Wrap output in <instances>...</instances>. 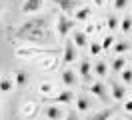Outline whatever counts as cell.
Instances as JSON below:
<instances>
[{"instance_id": "5bb4252c", "label": "cell", "mask_w": 132, "mask_h": 120, "mask_svg": "<svg viewBox=\"0 0 132 120\" xmlns=\"http://www.w3.org/2000/svg\"><path fill=\"white\" fill-rule=\"evenodd\" d=\"M44 114H46V118H50V120H58L60 116H62L60 108H56V106H48V108L44 110Z\"/></svg>"}, {"instance_id": "4316f807", "label": "cell", "mask_w": 132, "mask_h": 120, "mask_svg": "<svg viewBox=\"0 0 132 120\" xmlns=\"http://www.w3.org/2000/svg\"><path fill=\"white\" fill-rule=\"evenodd\" d=\"M124 110H126V112H132V100H130V102H126V104H124Z\"/></svg>"}, {"instance_id": "7c38bea8", "label": "cell", "mask_w": 132, "mask_h": 120, "mask_svg": "<svg viewBox=\"0 0 132 120\" xmlns=\"http://www.w3.org/2000/svg\"><path fill=\"white\" fill-rule=\"evenodd\" d=\"M92 14V8L90 6H82L76 10V20L78 22H84V20H88V16Z\"/></svg>"}, {"instance_id": "ac0fdd59", "label": "cell", "mask_w": 132, "mask_h": 120, "mask_svg": "<svg viewBox=\"0 0 132 120\" xmlns=\"http://www.w3.org/2000/svg\"><path fill=\"white\" fill-rule=\"evenodd\" d=\"M126 66V60L124 58H114V62H112V70H116V72H122V68Z\"/></svg>"}, {"instance_id": "1f68e13d", "label": "cell", "mask_w": 132, "mask_h": 120, "mask_svg": "<svg viewBox=\"0 0 132 120\" xmlns=\"http://www.w3.org/2000/svg\"><path fill=\"white\" fill-rule=\"evenodd\" d=\"M130 60H132V54H130Z\"/></svg>"}, {"instance_id": "d6a6232c", "label": "cell", "mask_w": 132, "mask_h": 120, "mask_svg": "<svg viewBox=\"0 0 132 120\" xmlns=\"http://www.w3.org/2000/svg\"><path fill=\"white\" fill-rule=\"evenodd\" d=\"M114 120H118V118H114Z\"/></svg>"}, {"instance_id": "d4e9b609", "label": "cell", "mask_w": 132, "mask_h": 120, "mask_svg": "<svg viewBox=\"0 0 132 120\" xmlns=\"http://www.w3.org/2000/svg\"><path fill=\"white\" fill-rule=\"evenodd\" d=\"M112 44H114V36H106L102 40V48H110Z\"/></svg>"}, {"instance_id": "3957f363", "label": "cell", "mask_w": 132, "mask_h": 120, "mask_svg": "<svg viewBox=\"0 0 132 120\" xmlns=\"http://www.w3.org/2000/svg\"><path fill=\"white\" fill-rule=\"evenodd\" d=\"M88 88H90V92H92L94 96H98L100 100H104V102L108 100V94H106V86H104L102 82H92V86H88Z\"/></svg>"}, {"instance_id": "8fae6325", "label": "cell", "mask_w": 132, "mask_h": 120, "mask_svg": "<svg viewBox=\"0 0 132 120\" xmlns=\"http://www.w3.org/2000/svg\"><path fill=\"white\" fill-rule=\"evenodd\" d=\"M76 48H84L88 44V40H86V32H74V38H72Z\"/></svg>"}, {"instance_id": "7a4b0ae2", "label": "cell", "mask_w": 132, "mask_h": 120, "mask_svg": "<svg viewBox=\"0 0 132 120\" xmlns=\"http://www.w3.org/2000/svg\"><path fill=\"white\" fill-rule=\"evenodd\" d=\"M74 28V22L70 20V18H66V16H58V24H56V30L60 36H66L68 32Z\"/></svg>"}, {"instance_id": "9c48e42d", "label": "cell", "mask_w": 132, "mask_h": 120, "mask_svg": "<svg viewBox=\"0 0 132 120\" xmlns=\"http://www.w3.org/2000/svg\"><path fill=\"white\" fill-rule=\"evenodd\" d=\"M60 78H62V82H64L66 86H76V74L72 70H62Z\"/></svg>"}, {"instance_id": "7402d4cb", "label": "cell", "mask_w": 132, "mask_h": 120, "mask_svg": "<svg viewBox=\"0 0 132 120\" xmlns=\"http://www.w3.org/2000/svg\"><path fill=\"white\" fill-rule=\"evenodd\" d=\"M100 52H102V44H98V42H92V44H90V54L96 56V54H100Z\"/></svg>"}, {"instance_id": "ba28073f", "label": "cell", "mask_w": 132, "mask_h": 120, "mask_svg": "<svg viewBox=\"0 0 132 120\" xmlns=\"http://www.w3.org/2000/svg\"><path fill=\"white\" fill-rule=\"evenodd\" d=\"M50 100H52V102H62V104H70L72 100H74V96H72V92H70V90H64V92H60V94L52 96Z\"/></svg>"}, {"instance_id": "9a60e30c", "label": "cell", "mask_w": 132, "mask_h": 120, "mask_svg": "<svg viewBox=\"0 0 132 120\" xmlns=\"http://www.w3.org/2000/svg\"><path fill=\"white\" fill-rule=\"evenodd\" d=\"M88 108H90V100H88L86 96H78V100H76V110L86 112Z\"/></svg>"}, {"instance_id": "6da1fadb", "label": "cell", "mask_w": 132, "mask_h": 120, "mask_svg": "<svg viewBox=\"0 0 132 120\" xmlns=\"http://www.w3.org/2000/svg\"><path fill=\"white\" fill-rule=\"evenodd\" d=\"M44 30H46V22L42 18H36V20H30L28 24L20 26L18 28V36L20 38H28V40H34V42H42V36H44Z\"/></svg>"}, {"instance_id": "484cf974", "label": "cell", "mask_w": 132, "mask_h": 120, "mask_svg": "<svg viewBox=\"0 0 132 120\" xmlns=\"http://www.w3.org/2000/svg\"><path fill=\"white\" fill-rule=\"evenodd\" d=\"M126 4H128V0H114V8H118V10H124Z\"/></svg>"}, {"instance_id": "2e32d148", "label": "cell", "mask_w": 132, "mask_h": 120, "mask_svg": "<svg viewBox=\"0 0 132 120\" xmlns=\"http://www.w3.org/2000/svg\"><path fill=\"white\" fill-rule=\"evenodd\" d=\"M26 82H28V74L24 70H18L16 72V86L22 88V86H26Z\"/></svg>"}, {"instance_id": "52a82bcc", "label": "cell", "mask_w": 132, "mask_h": 120, "mask_svg": "<svg viewBox=\"0 0 132 120\" xmlns=\"http://www.w3.org/2000/svg\"><path fill=\"white\" fill-rule=\"evenodd\" d=\"M90 62L88 60H82L80 62V68H78V72H80V78L84 80V82H90V78H92V74H90Z\"/></svg>"}, {"instance_id": "83f0119b", "label": "cell", "mask_w": 132, "mask_h": 120, "mask_svg": "<svg viewBox=\"0 0 132 120\" xmlns=\"http://www.w3.org/2000/svg\"><path fill=\"white\" fill-rule=\"evenodd\" d=\"M64 120H78V118H76V114H68Z\"/></svg>"}, {"instance_id": "cb8c5ba5", "label": "cell", "mask_w": 132, "mask_h": 120, "mask_svg": "<svg viewBox=\"0 0 132 120\" xmlns=\"http://www.w3.org/2000/svg\"><path fill=\"white\" fill-rule=\"evenodd\" d=\"M122 80L126 82V84H130V82H132V70H126V68H122Z\"/></svg>"}, {"instance_id": "d6986e66", "label": "cell", "mask_w": 132, "mask_h": 120, "mask_svg": "<svg viewBox=\"0 0 132 120\" xmlns=\"http://www.w3.org/2000/svg\"><path fill=\"white\" fill-rule=\"evenodd\" d=\"M94 72H96V74H98L100 78H102V76H106V72H108V66H106L104 62H98L96 66H94Z\"/></svg>"}, {"instance_id": "f546056e", "label": "cell", "mask_w": 132, "mask_h": 120, "mask_svg": "<svg viewBox=\"0 0 132 120\" xmlns=\"http://www.w3.org/2000/svg\"><path fill=\"white\" fill-rule=\"evenodd\" d=\"M0 12H2V4H0Z\"/></svg>"}, {"instance_id": "5b68a950", "label": "cell", "mask_w": 132, "mask_h": 120, "mask_svg": "<svg viewBox=\"0 0 132 120\" xmlns=\"http://www.w3.org/2000/svg\"><path fill=\"white\" fill-rule=\"evenodd\" d=\"M42 2H44V0H24V4H22V12H24V14H30V12L40 10Z\"/></svg>"}, {"instance_id": "277c9868", "label": "cell", "mask_w": 132, "mask_h": 120, "mask_svg": "<svg viewBox=\"0 0 132 120\" xmlns=\"http://www.w3.org/2000/svg\"><path fill=\"white\" fill-rule=\"evenodd\" d=\"M74 60H76V46H74L72 40H68L66 46H64V64H70Z\"/></svg>"}, {"instance_id": "ffe728a7", "label": "cell", "mask_w": 132, "mask_h": 120, "mask_svg": "<svg viewBox=\"0 0 132 120\" xmlns=\"http://www.w3.org/2000/svg\"><path fill=\"white\" fill-rule=\"evenodd\" d=\"M118 26H120L124 32H130V30H132V18H128V16H126V18H122Z\"/></svg>"}, {"instance_id": "30bf717a", "label": "cell", "mask_w": 132, "mask_h": 120, "mask_svg": "<svg viewBox=\"0 0 132 120\" xmlns=\"http://www.w3.org/2000/svg\"><path fill=\"white\" fill-rule=\"evenodd\" d=\"M124 94H126V86L120 84V82H112V96L116 100H122Z\"/></svg>"}, {"instance_id": "603a6c76", "label": "cell", "mask_w": 132, "mask_h": 120, "mask_svg": "<svg viewBox=\"0 0 132 120\" xmlns=\"http://www.w3.org/2000/svg\"><path fill=\"white\" fill-rule=\"evenodd\" d=\"M118 24H120V20H118L116 16H108V28H110V30L118 28Z\"/></svg>"}, {"instance_id": "4dcf8cb0", "label": "cell", "mask_w": 132, "mask_h": 120, "mask_svg": "<svg viewBox=\"0 0 132 120\" xmlns=\"http://www.w3.org/2000/svg\"><path fill=\"white\" fill-rule=\"evenodd\" d=\"M130 120H132V112H130Z\"/></svg>"}, {"instance_id": "44dd1931", "label": "cell", "mask_w": 132, "mask_h": 120, "mask_svg": "<svg viewBox=\"0 0 132 120\" xmlns=\"http://www.w3.org/2000/svg\"><path fill=\"white\" fill-rule=\"evenodd\" d=\"M0 90H2V92H8V90H12V82H10L8 78H2V80H0Z\"/></svg>"}, {"instance_id": "e0dca14e", "label": "cell", "mask_w": 132, "mask_h": 120, "mask_svg": "<svg viewBox=\"0 0 132 120\" xmlns=\"http://www.w3.org/2000/svg\"><path fill=\"white\" fill-rule=\"evenodd\" d=\"M126 50H130V44H128L126 40L116 42V46H114V52H116V54H122V52H126Z\"/></svg>"}, {"instance_id": "8992f818", "label": "cell", "mask_w": 132, "mask_h": 120, "mask_svg": "<svg viewBox=\"0 0 132 120\" xmlns=\"http://www.w3.org/2000/svg\"><path fill=\"white\" fill-rule=\"evenodd\" d=\"M54 4H58L62 12H70L80 4V0H54Z\"/></svg>"}, {"instance_id": "f1b7e54d", "label": "cell", "mask_w": 132, "mask_h": 120, "mask_svg": "<svg viewBox=\"0 0 132 120\" xmlns=\"http://www.w3.org/2000/svg\"><path fill=\"white\" fill-rule=\"evenodd\" d=\"M94 2H96V4H102V0H94Z\"/></svg>"}, {"instance_id": "4fadbf2b", "label": "cell", "mask_w": 132, "mask_h": 120, "mask_svg": "<svg viewBox=\"0 0 132 120\" xmlns=\"http://www.w3.org/2000/svg\"><path fill=\"white\" fill-rule=\"evenodd\" d=\"M114 112H116V108H106V110L98 112L96 116H92L90 120H108V118H112V116H114Z\"/></svg>"}]
</instances>
